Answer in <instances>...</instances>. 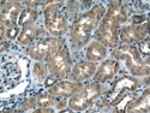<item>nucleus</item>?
Wrapping results in <instances>:
<instances>
[{
    "label": "nucleus",
    "instance_id": "f257e3e1",
    "mask_svg": "<svg viewBox=\"0 0 150 113\" xmlns=\"http://www.w3.org/2000/svg\"><path fill=\"white\" fill-rule=\"evenodd\" d=\"M129 14L126 6L121 1H110L97 29L93 34V40L101 43L106 48L114 49L120 45L119 29L126 23Z\"/></svg>",
    "mask_w": 150,
    "mask_h": 113
},
{
    "label": "nucleus",
    "instance_id": "f03ea898",
    "mask_svg": "<svg viewBox=\"0 0 150 113\" xmlns=\"http://www.w3.org/2000/svg\"><path fill=\"white\" fill-rule=\"evenodd\" d=\"M105 12L106 7L102 4H96L74 19L70 27V42L73 49H81L90 42Z\"/></svg>",
    "mask_w": 150,
    "mask_h": 113
},
{
    "label": "nucleus",
    "instance_id": "7ed1b4c3",
    "mask_svg": "<svg viewBox=\"0 0 150 113\" xmlns=\"http://www.w3.org/2000/svg\"><path fill=\"white\" fill-rule=\"evenodd\" d=\"M110 55L113 59L125 61L129 72L132 77H148L150 72V60L144 59L134 45H119L112 49Z\"/></svg>",
    "mask_w": 150,
    "mask_h": 113
},
{
    "label": "nucleus",
    "instance_id": "20e7f679",
    "mask_svg": "<svg viewBox=\"0 0 150 113\" xmlns=\"http://www.w3.org/2000/svg\"><path fill=\"white\" fill-rule=\"evenodd\" d=\"M64 4V1H45L42 6L46 31L51 36L59 39H62L69 30L67 18L60 11Z\"/></svg>",
    "mask_w": 150,
    "mask_h": 113
},
{
    "label": "nucleus",
    "instance_id": "39448f33",
    "mask_svg": "<svg viewBox=\"0 0 150 113\" xmlns=\"http://www.w3.org/2000/svg\"><path fill=\"white\" fill-rule=\"evenodd\" d=\"M138 88H139L138 78L132 77L131 75L124 73L122 76H120L112 83L109 90L105 94L102 99V105L107 107L115 106L122 97H125L131 92H136Z\"/></svg>",
    "mask_w": 150,
    "mask_h": 113
},
{
    "label": "nucleus",
    "instance_id": "423d86ee",
    "mask_svg": "<svg viewBox=\"0 0 150 113\" xmlns=\"http://www.w3.org/2000/svg\"><path fill=\"white\" fill-rule=\"evenodd\" d=\"M45 64L51 77H53L57 81L67 80L70 76L71 69L73 66L69 47L64 43L53 55H51L47 59Z\"/></svg>",
    "mask_w": 150,
    "mask_h": 113
},
{
    "label": "nucleus",
    "instance_id": "0eeeda50",
    "mask_svg": "<svg viewBox=\"0 0 150 113\" xmlns=\"http://www.w3.org/2000/svg\"><path fill=\"white\" fill-rule=\"evenodd\" d=\"M103 93L101 84L96 82H89L83 84L81 90L67 100V107L73 112H82L88 109L95 100H97Z\"/></svg>",
    "mask_w": 150,
    "mask_h": 113
},
{
    "label": "nucleus",
    "instance_id": "6e6552de",
    "mask_svg": "<svg viewBox=\"0 0 150 113\" xmlns=\"http://www.w3.org/2000/svg\"><path fill=\"white\" fill-rule=\"evenodd\" d=\"M65 43V41L59 37L53 36H46L43 39L35 42L33 46L27 48V55L39 63H46L47 59L53 55L58 49Z\"/></svg>",
    "mask_w": 150,
    "mask_h": 113
},
{
    "label": "nucleus",
    "instance_id": "1a4fd4ad",
    "mask_svg": "<svg viewBox=\"0 0 150 113\" xmlns=\"http://www.w3.org/2000/svg\"><path fill=\"white\" fill-rule=\"evenodd\" d=\"M148 36V22L143 24L122 26L119 29L120 45H137Z\"/></svg>",
    "mask_w": 150,
    "mask_h": 113
},
{
    "label": "nucleus",
    "instance_id": "9d476101",
    "mask_svg": "<svg viewBox=\"0 0 150 113\" xmlns=\"http://www.w3.org/2000/svg\"><path fill=\"white\" fill-rule=\"evenodd\" d=\"M82 87L83 83L72 82L70 80H60V81H55L51 87H48L47 93H49L57 99L69 100L73 95H76L81 90Z\"/></svg>",
    "mask_w": 150,
    "mask_h": 113
},
{
    "label": "nucleus",
    "instance_id": "9b49d317",
    "mask_svg": "<svg viewBox=\"0 0 150 113\" xmlns=\"http://www.w3.org/2000/svg\"><path fill=\"white\" fill-rule=\"evenodd\" d=\"M119 70H120V61L113 58H107L103 61H101L100 65H97L95 75L93 76V81L98 84H103L110 80H113L119 72Z\"/></svg>",
    "mask_w": 150,
    "mask_h": 113
},
{
    "label": "nucleus",
    "instance_id": "f8f14e48",
    "mask_svg": "<svg viewBox=\"0 0 150 113\" xmlns=\"http://www.w3.org/2000/svg\"><path fill=\"white\" fill-rule=\"evenodd\" d=\"M96 69H97V64H95V63H91L88 60H79L72 66L67 80L72 82H77V83H83L93 78Z\"/></svg>",
    "mask_w": 150,
    "mask_h": 113
},
{
    "label": "nucleus",
    "instance_id": "ddd939ff",
    "mask_svg": "<svg viewBox=\"0 0 150 113\" xmlns=\"http://www.w3.org/2000/svg\"><path fill=\"white\" fill-rule=\"evenodd\" d=\"M23 10L21 1H5L3 9L0 10V24L6 29L17 26V19Z\"/></svg>",
    "mask_w": 150,
    "mask_h": 113
},
{
    "label": "nucleus",
    "instance_id": "4468645a",
    "mask_svg": "<svg viewBox=\"0 0 150 113\" xmlns=\"http://www.w3.org/2000/svg\"><path fill=\"white\" fill-rule=\"evenodd\" d=\"M47 31L42 27H37V26H28L21 29L19 35L17 37V42L21 46H29L36 40H41L43 37H46Z\"/></svg>",
    "mask_w": 150,
    "mask_h": 113
},
{
    "label": "nucleus",
    "instance_id": "2eb2a0df",
    "mask_svg": "<svg viewBox=\"0 0 150 113\" xmlns=\"http://www.w3.org/2000/svg\"><path fill=\"white\" fill-rule=\"evenodd\" d=\"M150 111V90L149 88L141 94V96H136L126 106V113H149Z\"/></svg>",
    "mask_w": 150,
    "mask_h": 113
},
{
    "label": "nucleus",
    "instance_id": "dca6fc26",
    "mask_svg": "<svg viewBox=\"0 0 150 113\" xmlns=\"http://www.w3.org/2000/svg\"><path fill=\"white\" fill-rule=\"evenodd\" d=\"M107 55H108V48H106L101 43L93 40L86 45L85 60L97 64V63H101L105 59H107Z\"/></svg>",
    "mask_w": 150,
    "mask_h": 113
},
{
    "label": "nucleus",
    "instance_id": "f3484780",
    "mask_svg": "<svg viewBox=\"0 0 150 113\" xmlns=\"http://www.w3.org/2000/svg\"><path fill=\"white\" fill-rule=\"evenodd\" d=\"M37 18H39V11L37 9H30V7H24L17 19V27L18 28H24L28 26H34L36 23Z\"/></svg>",
    "mask_w": 150,
    "mask_h": 113
},
{
    "label": "nucleus",
    "instance_id": "a211bd4d",
    "mask_svg": "<svg viewBox=\"0 0 150 113\" xmlns=\"http://www.w3.org/2000/svg\"><path fill=\"white\" fill-rule=\"evenodd\" d=\"M55 102H57V97L52 96L49 93H43L34 97V104L36 107H54Z\"/></svg>",
    "mask_w": 150,
    "mask_h": 113
},
{
    "label": "nucleus",
    "instance_id": "6ab92c4d",
    "mask_svg": "<svg viewBox=\"0 0 150 113\" xmlns=\"http://www.w3.org/2000/svg\"><path fill=\"white\" fill-rule=\"evenodd\" d=\"M47 66L45 63H39L36 61V64L33 66V73H34V77L39 81H45L47 77Z\"/></svg>",
    "mask_w": 150,
    "mask_h": 113
},
{
    "label": "nucleus",
    "instance_id": "aec40b11",
    "mask_svg": "<svg viewBox=\"0 0 150 113\" xmlns=\"http://www.w3.org/2000/svg\"><path fill=\"white\" fill-rule=\"evenodd\" d=\"M136 47H137V49H138L139 54H141L144 59L149 58V53H150V48H149V36L145 37V39H144L143 41H141L139 43H137Z\"/></svg>",
    "mask_w": 150,
    "mask_h": 113
},
{
    "label": "nucleus",
    "instance_id": "412c9836",
    "mask_svg": "<svg viewBox=\"0 0 150 113\" xmlns=\"http://www.w3.org/2000/svg\"><path fill=\"white\" fill-rule=\"evenodd\" d=\"M19 31H21V28H18L17 26L12 27V28H7L6 29V39L7 40H15V39H17L18 35H19Z\"/></svg>",
    "mask_w": 150,
    "mask_h": 113
},
{
    "label": "nucleus",
    "instance_id": "4be33fe9",
    "mask_svg": "<svg viewBox=\"0 0 150 113\" xmlns=\"http://www.w3.org/2000/svg\"><path fill=\"white\" fill-rule=\"evenodd\" d=\"M131 21H132L131 24H143L148 22V18L145 15H134L131 17Z\"/></svg>",
    "mask_w": 150,
    "mask_h": 113
},
{
    "label": "nucleus",
    "instance_id": "5701e85b",
    "mask_svg": "<svg viewBox=\"0 0 150 113\" xmlns=\"http://www.w3.org/2000/svg\"><path fill=\"white\" fill-rule=\"evenodd\" d=\"M30 113H55L53 107H36Z\"/></svg>",
    "mask_w": 150,
    "mask_h": 113
},
{
    "label": "nucleus",
    "instance_id": "b1692460",
    "mask_svg": "<svg viewBox=\"0 0 150 113\" xmlns=\"http://www.w3.org/2000/svg\"><path fill=\"white\" fill-rule=\"evenodd\" d=\"M6 39V28L0 24V43L4 42Z\"/></svg>",
    "mask_w": 150,
    "mask_h": 113
},
{
    "label": "nucleus",
    "instance_id": "393cba45",
    "mask_svg": "<svg viewBox=\"0 0 150 113\" xmlns=\"http://www.w3.org/2000/svg\"><path fill=\"white\" fill-rule=\"evenodd\" d=\"M10 46H11L10 41H4V42H1V43H0V53H3V52L6 51V49H8Z\"/></svg>",
    "mask_w": 150,
    "mask_h": 113
},
{
    "label": "nucleus",
    "instance_id": "a878e982",
    "mask_svg": "<svg viewBox=\"0 0 150 113\" xmlns=\"http://www.w3.org/2000/svg\"><path fill=\"white\" fill-rule=\"evenodd\" d=\"M60 113H73V111H71L69 108V109H65V111H60Z\"/></svg>",
    "mask_w": 150,
    "mask_h": 113
}]
</instances>
